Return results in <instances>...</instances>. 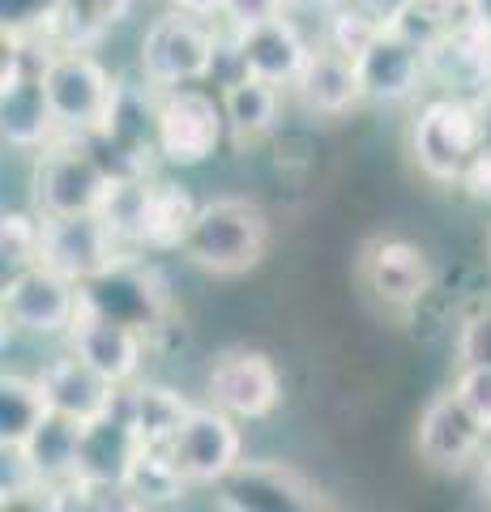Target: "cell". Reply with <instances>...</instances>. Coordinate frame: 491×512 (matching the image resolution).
Returning a JSON list of instances; mask_svg holds the SVG:
<instances>
[{"instance_id":"1","label":"cell","mask_w":491,"mask_h":512,"mask_svg":"<svg viewBox=\"0 0 491 512\" xmlns=\"http://www.w3.org/2000/svg\"><path fill=\"white\" fill-rule=\"evenodd\" d=\"M269 248V222L252 201L244 197H214L205 201L193 231L184 239V261L205 269L214 278H240L265 261Z\"/></svg>"},{"instance_id":"2","label":"cell","mask_w":491,"mask_h":512,"mask_svg":"<svg viewBox=\"0 0 491 512\" xmlns=\"http://www.w3.org/2000/svg\"><path fill=\"white\" fill-rule=\"evenodd\" d=\"M483 146L487 133L479 99L440 94V99L423 103L415 124H410V154H415L419 171L436 184H462V175L483 154Z\"/></svg>"},{"instance_id":"3","label":"cell","mask_w":491,"mask_h":512,"mask_svg":"<svg viewBox=\"0 0 491 512\" xmlns=\"http://www.w3.org/2000/svg\"><path fill=\"white\" fill-rule=\"evenodd\" d=\"M116 175L90 146V137H56L35 158V210L43 218H69V214H99Z\"/></svg>"},{"instance_id":"4","label":"cell","mask_w":491,"mask_h":512,"mask_svg":"<svg viewBox=\"0 0 491 512\" xmlns=\"http://www.w3.org/2000/svg\"><path fill=\"white\" fill-rule=\"evenodd\" d=\"M223 39L210 26V18H193V13H176L154 18L141 35V82L154 90H180L201 86L214 73Z\"/></svg>"},{"instance_id":"5","label":"cell","mask_w":491,"mask_h":512,"mask_svg":"<svg viewBox=\"0 0 491 512\" xmlns=\"http://www.w3.org/2000/svg\"><path fill=\"white\" fill-rule=\"evenodd\" d=\"M43 90L52 99L60 137H94L103 133L120 82L107 73V64L90 52H43L39 60Z\"/></svg>"},{"instance_id":"6","label":"cell","mask_w":491,"mask_h":512,"mask_svg":"<svg viewBox=\"0 0 491 512\" xmlns=\"http://www.w3.org/2000/svg\"><path fill=\"white\" fill-rule=\"evenodd\" d=\"M227 116L223 99H210L197 86L180 90H158L154 103V137H158V158L171 167H197L205 158H214V150L223 146Z\"/></svg>"},{"instance_id":"7","label":"cell","mask_w":491,"mask_h":512,"mask_svg":"<svg viewBox=\"0 0 491 512\" xmlns=\"http://www.w3.org/2000/svg\"><path fill=\"white\" fill-rule=\"evenodd\" d=\"M77 308H82V286L47 265H30L5 278L0 291V320L9 333L30 338H65Z\"/></svg>"},{"instance_id":"8","label":"cell","mask_w":491,"mask_h":512,"mask_svg":"<svg viewBox=\"0 0 491 512\" xmlns=\"http://www.w3.org/2000/svg\"><path fill=\"white\" fill-rule=\"evenodd\" d=\"M30 52H35V43L13 47L5 56V77H0V133H5L13 150H43L60 137L56 111L43 90V73H39L43 47L35 60H30Z\"/></svg>"},{"instance_id":"9","label":"cell","mask_w":491,"mask_h":512,"mask_svg":"<svg viewBox=\"0 0 491 512\" xmlns=\"http://www.w3.org/2000/svg\"><path fill=\"white\" fill-rule=\"evenodd\" d=\"M129 256V248L116 239L99 214H69V218H43V252L39 265L56 269L77 286L99 282L103 274Z\"/></svg>"},{"instance_id":"10","label":"cell","mask_w":491,"mask_h":512,"mask_svg":"<svg viewBox=\"0 0 491 512\" xmlns=\"http://www.w3.org/2000/svg\"><path fill=\"white\" fill-rule=\"evenodd\" d=\"M69 350L82 355L94 372H103L112 384L129 389L141 376V359H146V333L129 320H120L112 312H103L99 303H90L82 295V308H77L73 325H69Z\"/></svg>"},{"instance_id":"11","label":"cell","mask_w":491,"mask_h":512,"mask_svg":"<svg viewBox=\"0 0 491 512\" xmlns=\"http://www.w3.org/2000/svg\"><path fill=\"white\" fill-rule=\"evenodd\" d=\"M321 504V487L282 461H240L218 483V508L227 512H304Z\"/></svg>"},{"instance_id":"12","label":"cell","mask_w":491,"mask_h":512,"mask_svg":"<svg viewBox=\"0 0 491 512\" xmlns=\"http://www.w3.org/2000/svg\"><path fill=\"white\" fill-rule=\"evenodd\" d=\"M427 82L462 99H483L491 90V13L483 5L427 47Z\"/></svg>"},{"instance_id":"13","label":"cell","mask_w":491,"mask_h":512,"mask_svg":"<svg viewBox=\"0 0 491 512\" xmlns=\"http://www.w3.org/2000/svg\"><path fill=\"white\" fill-rule=\"evenodd\" d=\"M235 423L240 419L218 410L214 402L193 406L176 444H171V457L180 461V470L188 474L193 487H218L244 461V440H240V427Z\"/></svg>"},{"instance_id":"14","label":"cell","mask_w":491,"mask_h":512,"mask_svg":"<svg viewBox=\"0 0 491 512\" xmlns=\"http://www.w3.org/2000/svg\"><path fill=\"white\" fill-rule=\"evenodd\" d=\"M205 393L218 410L235 414V419H269L282 402V376L269 355L261 350H227L218 355L210 376H205Z\"/></svg>"},{"instance_id":"15","label":"cell","mask_w":491,"mask_h":512,"mask_svg":"<svg viewBox=\"0 0 491 512\" xmlns=\"http://www.w3.org/2000/svg\"><path fill=\"white\" fill-rule=\"evenodd\" d=\"M355 69L363 82V99L380 107H398L406 99H415L427 82V47L402 35V30L385 26L355 56Z\"/></svg>"},{"instance_id":"16","label":"cell","mask_w":491,"mask_h":512,"mask_svg":"<svg viewBox=\"0 0 491 512\" xmlns=\"http://www.w3.org/2000/svg\"><path fill=\"white\" fill-rule=\"evenodd\" d=\"M483 444H487V431L479 427V419L462 406V397L453 389L436 393L423 406L415 448L432 470H470L474 461H483Z\"/></svg>"},{"instance_id":"17","label":"cell","mask_w":491,"mask_h":512,"mask_svg":"<svg viewBox=\"0 0 491 512\" xmlns=\"http://www.w3.org/2000/svg\"><path fill=\"white\" fill-rule=\"evenodd\" d=\"M359 278L376 303H385L393 312H406L415 303H423L436 274L423 248H415L410 239H372L359 256Z\"/></svg>"},{"instance_id":"18","label":"cell","mask_w":491,"mask_h":512,"mask_svg":"<svg viewBox=\"0 0 491 512\" xmlns=\"http://www.w3.org/2000/svg\"><path fill=\"white\" fill-rule=\"evenodd\" d=\"M141 448L146 444H141L137 427H133L129 389H124L112 410L82 427V461H77V470H82L99 491H120L124 474H129Z\"/></svg>"},{"instance_id":"19","label":"cell","mask_w":491,"mask_h":512,"mask_svg":"<svg viewBox=\"0 0 491 512\" xmlns=\"http://www.w3.org/2000/svg\"><path fill=\"white\" fill-rule=\"evenodd\" d=\"M308 56H312V47L287 13H282V18H269L261 26L235 30V60H240V73L265 77V82H274V86H295Z\"/></svg>"},{"instance_id":"20","label":"cell","mask_w":491,"mask_h":512,"mask_svg":"<svg viewBox=\"0 0 491 512\" xmlns=\"http://www.w3.org/2000/svg\"><path fill=\"white\" fill-rule=\"evenodd\" d=\"M129 13L133 0H52L35 22V43L43 52H90Z\"/></svg>"},{"instance_id":"21","label":"cell","mask_w":491,"mask_h":512,"mask_svg":"<svg viewBox=\"0 0 491 512\" xmlns=\"http://www.w3.org/2000/svg\"><path fill=\"white\" fill-rule=\"evenodd\" d=\"M43 380V393H47V406H52L56 414H65V419L73 423H94L99 414H107L116 402H120V384H112L103 372H94V367L73 355V350H65L60 359H52L39 372Z\"/></svg>"},{"instance_id":"22","label":"cell","mask_w":491,"mask_h":512,"mask_svg":"<svg viewBox=\"0 0 491 512\" xmlns=\"http://www.w3.org/2000/svg\"><path fill=\"white\" fill-rule=\"evenodd\" d=\"M82 295L90 303H99L103 312H112L120 320H129V325H137L141 333H154L158 325H163V316H167L163 286H158L154 269L137 265V256H124L112 274H103L99 282L82 286Z\"/></svg>"},{"instance_id":"23","label":"cell","mask_w":491,"mask_h":512,"mask_svg":"<svg viewBox=\"0 0 491 512\" xmlns=\"http://www.w3.org/2000/svg\"><path fill=\"white\" fill-rule=\"evenodd\" d=\"M299 99L312 116H346V111H355L363 99V82H359V69L351 56L334 52L329 43L312 47V56L304 64V73H299Z\"/></svg>"},{"instance_id":"24","label":"cell","mask_w":491,"mask_h":512,"mask_svg":"<svg viewBox=\"0 0 491 512\" xmlns=\"http://www.w3.org/2000/svg\"><path fill=\"white\" fill-rule=\"evenodd\" d=\"M282 111V86L265 82V77L240 73L235 82L223 86V116H227V133L235 146H257L274 133Z\"/></svg>"},{"instance_id":"25","label":"cell","mask_w":491,"mask_h":512,"mask_svg":"<svg viewBox=\"0 0 491 512\" xmlns=\"http://www.w3.org/2000/svg\"><path fill=\"white\" fill-rule=\"evenodd\" d=\"M188 487L193 483H188V474L180 470V461L171 457V448L146 444L129 466V474H124L120 495L129 508H167V504H180Z\"/></svg>"},{"instance_id":"26","label":"cell","mask_w":491,"mask_h":512,"mask_svg":"<svg viewBox=\"0 0 491 512\" xmlns=\"http://www.w3.org/2000/svg\"><path fill=\"white\" fill-rule=\"evenodd\" d=\"M197 210H201V205L188 197L180 184L150 180L146 214H141V248H150V252H176V248H184L188 231H193Z\"/></svg>"},{"instance_id":"27","label":"cell","mask_w":491,"mask_h":512,"mask_svg":"<svg viewBox=\"0 0 491 512\" xmlns=\"http://www.w3.org/2000/svg\"><path fill=\"white\" fill-rule=\"evenodd\" d=\"M129 414L141 444L171 448L180 436V427L193 414V402L184 393L167 389V384H129Z\"/></svg>"},{"instance_id":"28","label":"cell","mask_w":491,"mask_h":512,"mask_svg":"<svg viewBox=\"0 0 491 512\" xmlns=\"http://www.w3.org/2000/svg\"><path fill=\"white\" fill-rule=\"evenodd\" d=\"M22 448H26V457L35 461L43 487L60 483V478L82 474L77 470V461H82V423H73V419H65V414H56V410L35 427V436H30Z\"/></svg>"},{"instance_id":"29","label":"cell","mask_w":491,"mask_h":512,"mask_svg":"<svg viewBox=\"0 0 491 512\" xmlns=\"http://www.w3.org/2000/svg\"><path fill=\"white\" fill-rule=\"evenodd\" d=\"M47 414H52V406H47L39 376L5 372V380H0V444H26Z\"/></svg>"},{"instance_id":"30","label":"cell","mask_w":491,"mask_h":512,"mask_svg":"<svg viewBox=\"0 0 491 512\" xmlns=\"http://www.w3.org/2000/svg\"><path fill=\"white\" fill-rule=\"evenodd\" d=\"M479 5L483 0H406V9L398 13L393 30H402V35H410L415 43L432 47L436 39H445L449 30Z\"/></svg>"},{"instance_id":"31","label":"cell","mask_w":491,"mask_h":512,"mask_svg":"<svg viewBox=\"0 0 491 512\" xmlns=\"http://www.w3.org/2000/svg\"><path fill=\"white\" fill-rule=\"evenodd\" d=\"M146 192L150 175H116L112 192H107L99 218L116 231L124 248H141V214H146Z\"/></svg>"},{"instance_id":"32","label":"cell","mask_w":491,"mask_h":512,"mask_svg":"<svg viewBox=\"0 0 491 512\" xmlns=\"http://www.w3.org/2000/svg\"><path fill=\"white\" fill-rule=\"evenodd\" d=\"M39 252H43V214H22L13 210L0 222V256H5V269L18 274V269L39 265Z\"/></svg>"},{"instance_id":"33","label":"cell","mask_w":491,"mask_h":512,"mask_svg":"<svg viewBox=\"0 0 491 512\" xmlns=\"http://www.w3.org/2000/svg\"><path fill=\"white\" fill-rule=\"evenodd\" d=\"M380 26L368 9H359L355 0H342V5H334L329 9V22H325V43L334 47V52H342V56H359L363 47H368L376 35H380Z\"/></svg>"},{"instance_id":"34","label":"cell","mask_w":491,"mask_h":512,"mask_svg":"<svg viewBox=\"0 0 491 512\" xmlns=\"http://www.w3.org/2000/svg\"><path fill=\"white\" fill-rule=\"evenodd\" d=\"M0 495H5V508L26 504L30 495H39L43 504V478L22 444H0Z\"/></svg>"},{"instance_id":"35","label":"cell","mask_w":491,"mask_h":512,"mask_svg":"<svg viewBox=\"0 0 491 512\" xmlns=\"http://www.w3.org/2000/svg\"><path fill=\"white\" fill-rule=\"evenodd\" d=\"M453 393L462 397V406L491 436V363H462V372L453 380Z\"/></svg>"},{"instance_id":"36","label":"cell","mask_w":491,"mask_h":512,"mask_svg":"<svg viewBox=\"0 0 491 512\" xmlns=\"http://www.w3.org/2000/svg\"><path fill=\"white\" fill-rule=\"evenodd\" d=\"M291 0H223V18L235 30H248V26H261L269 18H282Z\"/></svg>"},{"instance_id":"37","label":"cell","mask_w":491,"mask_h":512,"mask_svg":"<svg viewBox=\"0 0 491 512\" xmlns=\"http://www.w3.org/2000/svg\"><path fill=\"white\" fill-rule=\"evenodd\" d=\"M457 350H462V363H491V312H479L470 320Z\"/></svg>"},{"instance_id":"38","label":"cell","mask_w":491,"mask_h":512,"mask_svg":"<svg viewBox=\"0 0 491 512\" xmlns=\"http://www.w3.org/2000/svg\"><path fill=\"white\" fill-rule=\"evenodd\" d=\"M355 5L368 9L380 26H393V22H398V13L406 9V0H355Z\"/></svg>"},{"instance_id":"39","label":"cell","mask_w":491,"mask_h":512,"mask_svg":"<svg viewBox=\"0 0 491 512\" xmlns=\"http://www.w3.org/2000/svg\"><path fill=\"white\" fill-rule=\"evenodd\" d=\"M167 9L193 13V18H223V0H167Z\"/></svg>"},{"instance_id":"40","label":"cell","mask_w":491,"mask_h":512,"mask_svg":"<svg viewBox=\"0 0 491 512\" xmlns=\"http://www.w3.org/2000/svg\"><path fill=\"white\" fill-rule=\"evenodd\" d=\"M479 487H483V495H487V504H491V453L479 461Z\"/></svg>"},{"instance_id":"41","label":"cell","mask_w":491,"mask_h":512,"mask_svg":"<svg viewBox=\"0 0 491 512\" xmlns=\"http://www.w3.org/2000/svg\"><path fill=\"white\" fill-rule=\"evenodd\" d=\"M291 5H316V9H334L342 0H291Z\"/></svg>"}]
</instances>
